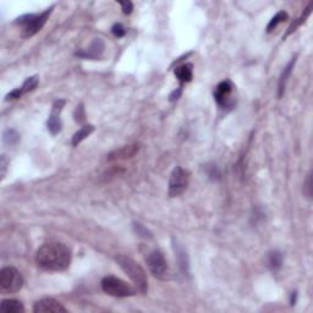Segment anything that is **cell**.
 Wrapping results in <instances>:
<instances>
[{"label": "cell", "instance_id": "1", "mask_svg": "<svg viewBox=\"0 0 313 313\" xmlns=\"http://www.w3.org/2000/svg\"><path fill=\"white\" fill-rule=\"evenodd\" d=\"M36 263L43 271L61 272L71 263V251L60 242L44 244L36 254Z\"/></svg>", "mask_w": 313, "mask_h": 313}, {"label": "cell", "instance_id": "2", "mask_svg": "<svg viewBox=\"0 0 313 313\" xmlns=\"http://www.w3.org/2000/svg\"><path fill=\"white\" fill-rule=\"evenodd\" d=\"M117 262L121 267L122 271L127 274V276L131 279L137 291L141 293H146L148 291V279H147L144 269L136 261L127 256H122V254L117 257Z\"/></svg>", "mask_w": 313, "mask_h": 313}, {"label": "cell", "instance_id": "3", "mask_svg": "<svg viewBox=\"0 0 313 313\" xmlns=\"http://www.w3.org/2000/svg\"><path fill=\"white\" fill-rule=\"evenodd\" d=\"M23 278L20 272L13 267H6L0 272V291L3 293H15L22 289Z\"/></svg>", "mask_w": 313, "mask_h": 313}, {"label": "cell", "instance_id": "4", "mask_svg": "<svg viewBox=\"0 0 313 313\" xmlns=\"http://www.w3.org/2000/svg\"><path fill=\"white\" fill-rule=\"evenodd\" d=\"M102 289L105 293L114 297H130L136 293V290L126 281L112 275L103 278Z\"/></svg>", "mask_w": 313, "mask_h": 313}, {"label": "cell", "instance_id": "5", "mask_svg": "<svg viewBox=\"0 0 313 313\" xmlns=\"http://www.w3.org/2000/svg\"><path fill=\"white\" fill-rule=\"evenodd\" d=\"M52 9H47L44 13L39 14V15H25L18 19L16 23L21 25L23 27V37H32L35 36L38 31L42 30L43 26L47 22L48 18H49Z\"/></svg>", "mask_w": 313, "mask_h": 313}, {"label": "cell", "instance_id": "6", "mask_svg": "<svg viewBox=\"0 0 313 313\" xmlns=\"http://www.w3.org/2000/svg\"><path fill=\"white\" fill-rule=\"evenodd\" d=\"M146 262L151 273L156 278L160 279V280H167L170 278L169 267L160 251L158 250L149 251L146 256Z\"/></svg>", "mask_w": 313, "mask_h": 313}, {"label": "cell", "instance_id": "7", "mask_svg": "<svg viewBox=\"0 0 313 313\" xmlns=\"http://www.w3.org/2000/svg\"><path fill=\"white\" fill-rule=\"evenodd\" d=\"M190 172L181 167H176L172 172L169 180V196L177 197L184 194L190 185Z\"/></svg>", "mask_w": 313, "mask_h": 313}, {"label": "cell", "instance_id": "8", "mask_svg": "<svg viewBox=\"0 0 313 313\" xmlns=\"http://www.w3.org/2000/svg\"><path fill=\"white\" fill-rule=\"evenodd\" d=\"M33 312L47 313V312H66V308L54 298H42L37 301L33 306Z\"/></svg>", "mask_w": 313, "mask_h": 313}, {"label": "cell", "instance_id": "9", "mask_svg": "<svg viewBox=\"0 0 313 313\" xmlns=\"http://www.w3.org/2000/svg\"><path fill=\"white\" fill-rule=\"evenodd\" d=\"M231 93H233V85H231L230 81H223L215 87L214 99L220 107H228Z\"/></svg>", "mask_w": 313, "mask_h": 313}, {"label": "cell", "instance_id": "10", "mask_svg": "<svg viewBox=\"0 0 313 313\" xmlns=\"http://www.w3.org/2000/svg\"><path fill=\"white\" fill-rule=\"evenodd\" d=\"M64 100H57L53 107V112L50 114L49 120H48V130L53 135H57L61 130V120H60V112L64 107Z\"/></svg>", "mask_w": 313, "mask_h": 313}, {"label": "cell", "instance_id": "11", "mask_svg": "<svg viewBox=\"0 0 313 313\" xmlns=\"http://www.w3.org/2000/svg\"><path fill=\"white\" fill-rule=\"evenodd\" d=\"M37 85H38V77L37 76L28 77L27 80L23 82V85L21 86L20 88H16V90H14L13 92H10L8 96H6V100L19 99L21 96L26 95V93H28V92H31V91L35 90V88L37 87Z\"/></svg>", "mask_w": 313, "mask_h": 313}, {"label": "cell", "instance_id": "12", "mask_svg": "<svg viewBox=\"0 0 313 313\" xmlns=\"http://www.w3.org/2000/svg\"><path fill=\"white\" fill-rule=\"evenodd\" d=\"M192 67H194L192 64L186 62V64L180 65L175 69V76L177 77V80L180 81L181 85L190 82L192 80V77H194V69Z\"/></svg>", "mask_w": 313, "mask_h": 313}, {"label": "cell", "instance_id": "13", "mask_svg": "<svg viewBox=\"0 0 313 313\" xmlns=\"http://www.w3.org/2000/svg\"><path fill=\"white\" fill-rule=\"evenodd\" d=\"M104 50V43L100 38H96L91 47L86 50L85 53H77V55L83 58H88V59H97Z\"/></svg>", "mask_w": 313, "mask_h": 313}, {"label": "cell", "instance_id": "14", "mask_svg": "<svg viewBox=\"0 0 313 313\" xmlns=\"http://www.w3.org/2000/svg\"><path fill=\"white\" fill-rule=\"evenodd\" d=\"M138 152V146L134 144V146H126L122 147L119 151H115L114 153H112L109 156V160L115 159H126V158H131L135 154Z\"/></svg>", "mask_w": 313, "mask_h": 313}, {"label": "cell", "instance_id": "15", "mask_svg": "<svg viewBox=\"0 0 313 313\" xmlns=\"http://www.w3.org/2000/svg\"><path fill=\"white\" fill-rule=\"evenodd\" d=\"M1 311L6 313H22L25 312L22 303L14 298H9V300H3L1 302Z\"/></svg>", "mask_w": 313, "mask_h": 313}, {"label": "cell", "instance_id": "16", "mask_svg": "<svg viewBox=\"0 0 313 313\" xmlns=\"http://www.w3.org/2000/svg\"><path fill=\"white\" fill-rule=\"evenodd\" d=\"M293 65H295V59L291 60V61L289 62V64L286 65L285 67H284L283 72H281L280 80H279V97H281V96H283V93H284V91H285L286 82H288L289 76H290L291 70H293Z\"/></svg>", "mask_w": 313, "mask_h": 313}, {"label": "cell", "instance_id": "17", "mask_svg": "<svg viewBox=\"0 0 313 313\" xmlns=\"http://www.w3.org/2000/svg\"><path fill=\"white\" fill-rule=\"evenodd\" d=\"M93 131H95V126H93V125H86V126L81 127V129L74 135V137H72V146L80 144L81 142H82L86 137L90 136Z\"/></svg>", "mask_w": 313, "mask_h": 313}, {"label": "cell", "instance_id": "18", "mask_svg": "<svg viewBox=\"0 0 313 313\" xmlns=\"http://www.w3.org/2000/svg\"><path fill=\"white\" fill-rule=\"evenodd\" d=\"M267 263H268V267L272 271H278V269L281 268V264H283V254L279 251H272L267 257Z\"/></svg>", "mask_w": 313, "mask_h": 313}, {"label": "cell", "instance_id": "19", "mask_svg": "<svg viewBox=\"0 0 313 313\" xmlns=\"http://www.w3.org/2000/svg\"><path fill=\"white\" fill-rule=\"evenodd\" d=\"M285 20H288V14H286L285 11H280V13H278L273 19H272L271 22H269L268 26H267V31L271 32V31H273L279 23L284 22Z\"/></svg>", "mask_w": 313, "mask_h": 313}, {"label": "cell", "instance_id": "20", "mask_svg": "<svg viewBox=\"0 0 313 313\" xmlns=\"http://www.w3.org/2000/svg\"><path fill=\"white\" fill-rule=\"evenodd\" d=\"M3 139L6 144H9V146H13V144L18 143V141L20 139V136H19V134L15 131V130L8 129L4 131Z\"/></svg>", "mask_w": 313, "mask_h": 313}, {"label": "cell", "instance_id": "21", "mask_svg": "<svg viewBox=\"0 0 313 313\" xmlns=\"http://www.w3.org/2000/svg\"><path fill=\"white\" fill-rule=\"evenodd\" d=\"M8 164H9V160L8 158H6V156H1V158H0V176H1V180L5 177V174H6V170H8Z\"/></svg>", "mask_w": 313, "mask_h": 313}, {"label": "cell", "instance_id": "22", "mask_svg": "<svg viewBox=\"0 0 313 313\" xmlns=\"http://www.w3.org/2000/svg\"><path fill=\"white\" fill-rule=\"evenodd\" d=\"M113 33H114V36H117V38L120 37H124L125 33H126V31H125V28L122 27V25H120V23H117V25L113 26Z\"/></svg>", "mask_w": 313, "mask_h": 313}, {"label": "cell", "instance_id": "23", "mask_svg": "<svg viewBox=\"0 0 313 313\" xmlns=\"http://www.w3.org/2000/svg\"><path fill=\"white\" fill-rule=\"evenodd\" d=\"M120 5H121L124 14H126V15L131 14L132 9H134V5H132L131 1H122V3H120Z\"/></svg>", "mask_w": 313, "mask_h": 313}]
</instances>
